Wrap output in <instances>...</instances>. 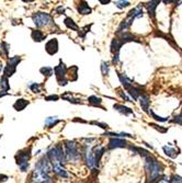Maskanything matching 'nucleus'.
I'll return each mask as SVG.
<instances>
[{
  "label": "nucleus",
  "mask_w": 182,
  "mask_h": 183,
  "mask_svg": "<svg viewBox=\"0 0 182 183\" xmlns=\"http://www.w3.org/2000/svg\"><path fill=\"white\" fill-rule=\"evenodd\" d=\"M145 168L149 175V183H155L164 171V167L161 163L151 156L145 158Z\"/></svg>",
  "instance_id": "obj_1"
},
{
  "label": "nucleus",
  "mask_w": 182,
  "mask_h": 183,
  "mask_svg": "<svg viewBox=\"0 0 182 183\" xmlns=\"http://www.w3.org/2000/svg\"><path fill=\"white\" fill-rule=\"evenodd\" d=\"M46 157L48 158L52 165H63L64 162H66L65 151H64L61 145H56L52 149L48 150Z\"/></svg>",
  "instance_id": "obj_2"
},
{
  "label": "nucleus",
  "mask_w": 182,
  "mask_h": 183,
  "mask_svg": "<svg viewBox=\"0 0 182 183\" xmlns=\"http://www.w3.org/2000/svg\"><path fill=\"white\" fill-rule=\"evenodd\" d=\"M81 155L78 149L76 141L66 140L65 141V159L66 161H78L80 159Z\"/></svg>",
  "instance_id": "obj_3"
},
{
  "label": "nucleus",
  "mask_w": 182,
  "mask_h": 183,
  "mask_svg": "<svg viewBox=\"0 0 182 183\" xmlns=\"http://www.w3.org/2000/svg\"><path fill=\"white\" fill-rule=\"evenodd\" d=\"M31 147L24 148L22 150H19L15 155V161L17 165H19V168L21 169L22 172H26V170L29 169V161L31 159Z\"/></svg>",
  "instance_id": "obj_4"
},
{
  "label": "nucleus",
  "mask_w": 182,
  "mask_h": 183,
  "mask_svg": "<svg viewBox=\"0 0 182 183\" xmlns=\"http://www.w3.org/2000/svg\"><path fill=\"white\" fill-rule=\"evenodd\" d=\"M32 20L36 28L46 27L52 22V17L46 12H36L32 16Z\"/></svg>",
  "instance_id": "obj_5"
},
{
  "label": "nucleus",
  "mask_w": 182,
  "mask_h": 183,
  "mask_svg": "<svg viewBox=\"0 0 182 183\" xmlns=\"http://www.w3.org/2000/svg\"><path fill=\"white\" fill-rule=\"evenodd\" d=\"M21 62V57L20 56H14V57H11L7 60V65L3 68V76L7 78L11 77L13 74L17 70V66L19 65V63Z\"/></svg>",
  "instance_id": "obj_6"
},
{
  "label": "nucleus",
  "mask_w": 182,
  "mask_h": 183,
  "mask_svg": "<svg viewBox=\"0 0 182 183\" xmlns=\"http://www.w3.org/2000/svg\"><path fill=\"white\" fill-rule=\"evenodd\" d=\"M83 158H85L86 165L89 169L93 170L96 167V161H94V156L93 151H92V148L90 146V144H86L85 149H83Z\"/></svg>",
  "instance_id": "obj_7"
},
{
  "label": "nucleus",
  "mask_w": 182,
  "mask_h": 183,
  "mask_svg": "<svg viewBox=\"0 0 182 183\" xmlns=\"http://www.w3.org/2000/svg\"><path fill=\"white\" fill-rule=\"evenodd\" d=\"M35 170H39V171L43 172V173H46V174H48L50 171H52L53 170L52 163H50V161L48 160L47 157L46 156L42 157V158L37 161L36 165H35Z\"/></svg>",
  "instance_id": "obj_8"
},
{
  "label": "nucleus",
  "mask_w": 182,
  "mask_h": 183,
  "mask_svg": "<svg viewBox=\"0 0 182 183\" xmlns=\"http://www.w3.org/2000/svg\"><path fill=\"white\" fill-rule=\"evenodd\" d=\"M32 181L33 183H52V179L48 174L35 169L32 172Z\"/></svg>",
  "instance_id": "obj_9"
},
{
  "label": "nucleus",
  "mask_w": 182,
  "mask_h": 183,
  "mask_svg": "<svg viewBox=\"0 0 182 183\" xmlns=\"http://www.w3.org/2000/svg\"><path fill=\"white\" fill-rule=\"evenodd\" d=\"M53 70H54L57 79H63V78H66L68 68L66 67V65L60 60V62H59V65H57V66L55 67Z\"/></svg>",
  "instance_id": "obj_10"
},
{
  "label": "nucleus",
  "mask_w": 182,
  "mask_h": 183,
  "mask_svg": "<svg viewBox=\"0 0 182 183\" xmlns=\"http://www.w3.org/2000/svg\"><path fill=\"white\" fill-rule=\"evenodd\" d=\"M45 51L47 52L49 55H54L58 52V41L57 38H52L49 40L45 45Z\"/></svg>",
  "instance_id": "obj_11"
},
{
  "label": "nucleus",
  "mask_w": 182,
  "mask_h": 183,
  "mask_svg": "<svg viewBox=\"0 0 182 183\" xmlns=\"http://www.w3.org/2000/svg\"><path fill=\"white\" fill-rule=\"evenodd\" d=\"M127 146L126 140L120 138H111L109 140V149H114V148H124Z\"/></svg>",
  "instance_id": "obj_12"
},
{
  "label": "nucleus",
  "mask_w": 182,
  "mask_h": 183,
  "mask_svg": "<svg viewBox=\"0 0 182 183\" xmlns=\"http://www.w3.org/2000/svg\"><path fill=\"white\" fill-rule=\"evenodd\" d=\"M93 151V156H94V161H96V167H99V163H100V160L102 158L103 154H104L105 149L104 147H102L101 145H98L96 147H94L92 149Z\"/></svg>",
  "instance_id": "obj_13"
},
{
  "label": "nucleus",
  "mask_w": 182,
  "mask_h": 183,
  "mask_svg": "<svg viewBox=\"0 0 182 183\" xmlns=\"http://www.w3.org/2000/svg\"><path fill=\"white\" fill-rule=\"evenodd\" d=\"M78 12L80 14H82V16H88V14H90L92 12V9L89 7V5L86 1H81L78 6Z\"/></svg>",
  "instance_id": "obj_14"
},
{
  "label": "nucleus",
  "mask_w": 182,
  "mask_h": 183,
  "mask_svg": "<svg viewBox=\"0 0 182 183\" xmlns=\"http://www.w3.org/2000/svg\"><path fill=\"white\" fill-rule=\"evenodd\" d=\"M53 171L60 178H68V173L66 169L63 167V165H53Z\"/></svg>",
  "instance_id": "obj_15"
},
{
  "label": "nucleus",
  "mask_w": 182,
  "mask_h": 183,
  "mask_svg": "<svg viewBox=\"0 0 182 183\" xmlns=\"http://www.w3.org/2000/svg\"><path fill=\"white\" fill-rule=\"evenodd\" d=\"M29 104H30V102H29L28 100L18 99L17 101L14 102V104H13V109H14L15 111H23Z\"/></svg>",
  "instance_id": "obj_16"
},
{
  "label": "nucleus",
  "mask_w": 182,
  "mask_h": 183,
  "mask_svg": "<svg viewBox=\"0 0 182 183\" xmlns=\"http://www.w3.org/2000/svg\"><path fill=\"white\" fill-rule=\"evenodd\" d=\"M140 17H143V9L140 6L132 9L131 11L127 13V18L128 19H134V20H135L136 18H140Z\"/></svg>",
  "instance_id": "obj_17"
},
{
  "label": "nucleus",
  "mask_w": 182,
  "mask_h": 183,
  "mask_svg": "<svg viewBox=\"0 0 182 183\" xmlns=\"http://www.w3.org/2000/svg\"><path fill=\"white\" fill-rule=\"evenodd\" d=\"M118 79H120L121 84H122V86L124 87V89H126L127 91L129 90V89L133 87V84H132V80L128 79V78L126 77V76L122 75V74H118Z\"/></svg>",
  "instance_id": "obj_18"
},
{
  "label": "nucleus",
  "mask_w": 182,
  "mask_h": 183,
  "mask_svg": "<svg viewBox=\"0 0 182 183\" xmlns=\"http://www.w3.org/2000/svg\"><path fill=\"white\" fill-rule=\"evenodd\" d=\"M117 35H118L117 38L123 43V44L127 42H132V41H136L135 38H134L131 33H128V32H123V33H120V34H117Z\"/></svg>",
  "instance_id": "obj_19"
},
{
  "label": "nucleus",
  "mask_w": 182,
  "mask_h": 183,
  "mask_svg": "<svg viewBox=\"0 0 182 183\" xmlns=\"http://www.w3.org/2000/svg\"><path fill=\"white\" fill-rule=\"evenodd\" d=\"M31 36H32L33 41H34V42H37V43L44 41L45 40V38H46V36L44 35L43 32L39 31V30H33L32 33H31Z\"/></svg>",
  "instance_id": "obj_20"
},
{
  "label": "nucleus",
  "mask_w": 182,
  "mask_h": 183,
  "mask_svg": "<svg viewBox=\"0 0 182 183\" xmlns=\"http://www.w3.org/2000/svg\"><path fill=\"white\" fill-rule=\"evenodd\" d=\"M159 5V1H149L147 3V10H148V14L151 18L155 20V12H156V8Z\"/></svg>",
  "instance_id": "obj_21"
},
{
  "label": "nucleus",
  "mask_w": 182,
  "mask_h": 183,
  "mask_svg": "<svg viewBox=\"0 0 182 183\" xmlns=\"http://www.w3.org/2000/svg\"><path fill=\"white\" fill-rule=\"evenodd\" d=\"M122 45H123V43L121 42L117 38H113V40H112V43H111V52L113 54H118V52H120V48L122 47Z\"/></svg>",
  "instance_id": "obj_22"
},
{
  "label": "nucleus",
  "mask_w": 182,
  "mask_h": 183,
  "mask_svg": "<svg viewBox=\"0 0 182 183\" xmlns=\"http://www.w3.org/2000/svg\"><path fill=\"white\" fill-rule=\"evenodd\" d=\"M113 108L115 109L117 112L122 113V114L124 115H131L133 114V110H131L129 108H126V106L122 105V104H114Z\"/></svg>",
  "instance_id": "obj_23"
},
{
  "label": "nucleus",
  "mask_w": 182,
  "mask_h": 183,
  "mask_svg": "<svg viewBox=\"0 0 182 183\" xmlns=\"http://www.w3.org/2000/svg\"><path fill=\"white\" fill-rule=\"evenodd\" d=\"M61 98H63L64 100H66V101L70 102V103H74V104H81L82 103L81 99H77V98L72 97L71 92H66L65 94L61 95Z\"/></svg>",
  "instance_id": "obj_24"
},
{
  "label": "nucleus",
  "mask_w": 182,
  "mask_h": 183,
  "mask_svg": "<svg viewBox=\"0 0 182 183\" xmlns=\"http://www.w3.org/2000/svg\"><path fill=\"white\" fill-rule=\"evenodd\" d=\"M139 102H140V106L142 109L145 111V112H148L149 110V104H150V101H149V98L147 95L143 94L139 97Z\"/></svg>",
  "instance_id": "obj_25"
},
{
  "label": "nucleus",
  "mask_w": 182,
  "mask_h": 183,
  "mask_svg": "<svg viewBox=\"0 0 182 183\" xmlns=\"http://www.w3.org/2000/svg\"><path fill=\"white\" fill-rule=\"evenodd\" d=\"M162 149H164V154H166L167 156L170 157V158H177V156L179 155L177 150H175L174 148L171 147V146H164Z\"/></svg>",
  "instance_id": "obj_26"
},
{
  "label": "nucleus",
  "mask_w": 182,
  "mask_h": 183,
  "mask_svg": "<svg viewBox=\"0 0 182 183\" xmlns=\"http://www.w3.org/2000/svg\"><path fill=\"white\" fill-rule=\"evenodd\" d=\"M128 94L133 98V100H137L138 98L140 97V94H142V90H140V88H137V87L133 86L128 90Z\"/></svg>",
  "instance_id": "obj_27"
},
{
  "label": "nucleus",
  "mask_w": 182,
  "mask_h": 183,
  "mask_svg": "<svg viewBox=\"0 0 182 183\" xmlns=\"http://www.w3.org/2000/svg\"><path fill=\"white\" fill-rule=\"evenodd\" d=\"M64 23H65V25L68 28V29L74 30V31H78L79 30V27L76 24V22H75L71 18H66L65 20H64Z\"/></svg>",
  "instance_id": "obj_28"
},
{
  "label": "nucleus",
  "mask_w": 182,
  "mask_h": 183,
  "mask_svg": "<svg viewBox=\"0 0 182 183\" xmlns=\"http://www.w3.org/2000/svg\"><path fill=\"white\" fill-rule=\"evenodd\" d=\"M88 102H89V104H91V105L101 108L102 100H101V98H98V97H96V95H91V97L88 98Z\"/></svg>",
  "instance_id": "obj_29"
},
{
  "label": "nucleus",
  "mask_w": 182,
  "mask_h": 183,
  "mask_svg": "<svg viewBox=\"0 0 182 183\" xmlns=\"http://www.w3.org/2000/svg\"><path fill=\"white\" fill-rule=\"evenodd\" d=\"M58 122H59V119H57L56 116H49V117H47V119H45V126L46 127H48V128H50V127H53L54 125H56Z\"/></svg>",
  "instance_id": "obj_30"
},
{
  "label": "nucleus",
  "mask_w": 182,
  "mask_h": 183,
  "mask_svg": "<svg viewBox=\"0 0 182 183\" xmlns=\"http://www.w3.org/2000/svg\"><path fill=\"white\" fill-rule=\"evenodd\" d=\"M104 136H110L112 138H118V137H133L131 134H127V133H111V132H107L104 133Z\"/></svg>",
  "instance_id": "obj_31"
},
{
  "label": "nucleus",
  "mask_w": 182,
  "mask_h": 183,
  "mask_svg": "<svg viewBox=\"0 0 182 183\" xmlns=\"http://www.w3.org/2000/svg\"><path fill=\"white\" fill-rule=\"evenodd\" d=\"M0 88L2 89V91H6V92L10 89V84H9L8 78L4 77V76H2L1 80H0Z\"/></svg>",
  "instance_id": "obj_32"
},
{
  "label": "nucleus",
  "mask_w": 182,
  "mask_h": 183,
  "mask_svg": "<svg viewBox=\"0 0 182 183\" xmlns=\"http://www.w3.org/2000/svg\"><path fill=\"white\" fill-rule=\"evenodd\" d=\"M39 73L42 74L43 76H45V77H50V76L53 75V73H54V70H53L52 67H42L41 69H39Z\"/></svg>",
  "instance_id": "obj_33"
},
{
  "label": "nucleus",
  "mask_w": 182,
  "mask_h": 183,
  "mask_svg": "<svg viewBox=\"0 0 182 183\" xmlns=\"http://www.w3.org/2000/svg\"><path fill=\"white\" fill-rule=\"evenodd\" d=\"M29 88H30V90L32 91V92L34 93H39L41 92V84H37V82H30V84H29Z\"/></svg>",
  "instance_id": "obj_34"
},
{
  "label": "nucleus",
  "mask_w": 182,
  "mask_h": 183,
  "mask_svg": "<svg viewBox=\"0 0 182 183\" xmlns=\"http://www.w3.org/2000/svg\"><path fill=\"white\" fill-rule=\"evenodd\" d=\"M9 44L6 42H2L1 43V47H0V54L1 55H3L4 57H8L9 55Z\"/></svg>",
  "instance_id": "obj_35"
},
{
  "label": "nucleus",
  "mask_w": 182,
  "mask_h": 183,
  "mask_svg": "<svg viewBox=\"0 0 182 183\" xmlns=\"http://www.w3.org/2000/svg\"><path fill=\"white\" fill-rule=\"evenodd\" d=\"M109 64H107V62H102V64H101V71H102V75L103 76H107V74H109Z\"/></svg>",
  "instance_id": "obj_36"
},
{
  "label": "nucleus",
  "mask_w": 182,
  "mask_h": 183,
  "mask_svg": "<svg viewBox=\"0 0 182 183\" xmlns=\"http://www.w3.org/2000/svg\"><path fill=\"white\" fill-rule=\"evenodd\" d=\"M114 3H115V6L118 9H124V8L129 6V1H115Z\"/></svg>",
  "instance_id": "obj_37"
},
{
  "label": "nucleus",
  "mask_w": 182,
  "mask_h": 183,
  "mask_svg": "<svg viewBox=\"0 0 182 183\" xmlns=\"http://www.w3.org/2000/svg\"><path fill=\"white\" fill-rule=\"evenodd\" d=\"M151 115H153V117L156 119V121H159V122H167L168 121V117H161V116H158L157 114H156L155 112H153V111H150Z\"/></svg>",
  "instance_id": "obj_38"
},
{
  "label": "nucleus",
  "mask_w": 182,
  "mask_h": 183,
  "mask_svg": "<svg viewBox=\"0 0 182 183\" xmlns=\"http://www.w3.org/2000/svg\"><path fill=\"white\" fill-rule=\"evenodd\" d=\"M169 183H182V178L179 175H172L169 180Z\"/></svg>",
  "instance_id": "obj_39"
},
{
  "label": "nucleus",
  "mask_w": 182,
  "mask_h": 183,
  "mask_svg": "<svg viewBox=\"0 0 182 183\" xmlns=\"http://www.w3.org/2000/svg\"><path fill=\"white\" fill-rule=\"evenodd\" d=\"M90 27H91V25H87L86 28H83V29L79 32V36L82 38H86V33H88V32L90 31Z\"/></svg>",
  "instance_id": "obj_40"
},
{
  "label": "nucleus",
  "mask_w": 182,
  "mask_h": 183,
  "mask_svg": "<svg viewBox=\"0 0 182 183\" xmlns=\"http://www.w3.org/2000/svg\"><path fill=\"white\" fill-rule=\"evenodd\" d=\"M90 124H94V125H96V126H100L103 130H107V128H109V125H107V124L100 123V122H90Z\"/></svg>",
  "instance_id": "obj_41"
},
{
  "label": "nucleus",
  "mask_w": 182,
  "mask_h": 183,
  "mask_svg": "<svg viewBox=\"0 0 182 183\" xmlns=\"http://www.w3.org/2000/svg\"><path fill=\"white\" fill-rule=\"evenodd\" d=\"M59 99V97L57 94H50L45 97V101H57Z\"/></svg>",
  "instance_id": "obj_42"
},
{
  "label": "nucleus",
  "mask_w": 182,
  "mask_h": 183,
  "mask_svg": "<svg viewBox=\"0 0 182 183\" xmlns=\"http://www.w3.org/2000/svg\"><path fill=\"white\" fill-rule=\"evenodd\" d=\"M150 126H153V127H155L157 130H159L160 133H166L167 130H168V128H162V126H159V125H156V124H153V123H150L149 124Z\"/></svg>",
  "instance_id": "obj_43"
},
{
  "label": "nucleus",
  "mask_w": 182,
  "mask_h": 183,
  "mask_svg": "<svg viewBox=\"0 0 182 183\" xmlns=\"http://www.w3.org/2000/svg\"><path fill=\"white\" fill-rule=\"evenodd\" d=\"M173 123H177V124H180V125H182V113H180V114H178L177 116L174 117V119H172Z\"/></svg>",
  "instance_id": "obj_44"
},
{
  "label": "nucleus",
  "mask_w": 182,
  "mask_h": 183,
  "mask_svg": "<svg viewBox=\"0 0 182 183\" xmlns=\"http://www.w3.org/2000/svg\"><path fill=\"white\" fill-rule=\"evenodd\" d=\"M64 11H65V8H63V6H59V7H57L56 9H55V12H56L57 14H63Z\"/></svg>",
  "instance_id": "obj_45"
},
{
  "label": "nucleus",
  "mask_w": 182,
  "mask_h": 183,
  "mask_svg": "<svg viewBox=\"0 0 182 183\" xmlns=\"http://www.w3.org/2000/svg\"><path fill=\"white\" fill-rule=\"evenodd\" d=\"M117 91H118V94H120V95H121V97H122V98H123V99H124V100H125V101L132 102V101H131V99H129V98H128V97H127V95H126V94H125V93H123V92H122V91H121V90H117Z\"/></svg>",
  "instance_id": "obj_46"
},
{
  "label": "nucleus",
  "mask_w": 182,
  "mask_h": 183,
  "mask_svg": "<svg viewBox=\"0 0 182 183\" xmlns=\"http://www.w3.org/2000/svg\"><path fill=\"white\" fill-rule=\"evenodd\" d=\"M158 183H169V178L167 175H164L161 180L158 181Z\"/></svg>",
  "instance_id": "obj_47"
},
{
  "label": "nucleus",
  "mask_w": 182,
  "mask_h": 183,
  "mask_svg": "<svg viewBox=\"0 0 182 183\" xmlns=\"http://www.w3.org/2000/svg\"><path fill=\"white\" fill-rule=\"evenodd\" d=\"M112 62H113V64H117V63H118V54H114Z\"/></svg>",
  "instance_id": "obj_48"
},
{
  "label": "nucleus",
  "mask_w": 182,
  "mask_h": 183,
  "mask_svg": "<svg viewBox=\"0 0 182 183\" xmlns=\"http://www.w3.org/2000/svg\"><path fill=\"white\" fill-rule=\"evenodd\" d=\"M4 95H9V92H6V91H0V98L4 97Z\"/></svg>",
  "instance_id": "obj_49"
},
{
  "label": "nucleus",
  "mask_w": 182,
  "mask_h": 183,
  "mask_svg": "<svg viewBox=\"0 0 182 183\" xmlns=\"http://www.w3.org/2000/svg\"><path fill=\"white\" fill-rule=\"evenodd\" d=\"M100 3H109L110 1H102V0H100Z\"/></svg>",
  "instance_id": "obj_50"
},
{
  "label": "nucleus",
  "mask_w": 182,
  "mask_h": 183,
  "mask_svg": "<svg viewBox=\"0 0 182 183\" xmlns=\"http://www.w3.org/2000/svg\"><path fill=\"white\" fill-rule=\"evenodd\" d=\"M1 70H2V65L0 64V74H1Z\"/></svg>",
  "instance_id": "obj_51"
},
{
  "label": "nucleus",
  "mask_w": 182,
  "mask_h": 183,
  "mask_svg": "<svg viewBox=\"0 0 182 183\" xmlns=\"http://www.w3.org/2000/svg\"><path fill=\"white\" fill-rule=\"evenodd\" d=\"M0 138H1V135H0Z\"/></svg>",
  "instance_id": "obj_52"
}]
</instances>
